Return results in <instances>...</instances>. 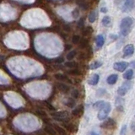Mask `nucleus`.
Listing matches in <instances>:
<instances>
[{
	"label": "nucleus",
	"instance_id": "nucleus-1",
	"mask_svg": "<svg viewBox=\"0 0 135 135\" xmlns=\"http://www.w3.org/2000/svg\"><path fill=\"white\" fill-rule=\"evenodd\" d=\"M133 23V20L131 17H125L122 20L120 24V32L121 35L123 36H127L129 34Z\"/></svg>",
	"mask_w": 135,
	"mask_h": 135
},
{
	"label": "nucleus",
	"instance_id": "nucleus-2",
	"mask_svg": "<svg viewBox=\"0 0 135 135\" xmlns=\"http://www.w3.org/2000/svg\"><path fill=\"white\" fill-rule=\"evenodd\" d=\"M112 110V105L109 102H105V105L102 107V108L100 109V111L98 112V119L102 121V120H105V118L107 117L109 112H111Z\"/></svg>",
	"mask_w": 135,
	"mask_h": 135
},
{
	"label": "nucleus",
	"instance_id": "nucleus-3",
	"mask_svg": "<svg viewBox=\"0 0 135 135\" xmlns=\"http://www.w3.org/2000/svg\"><path fill=\"white\" fill-rule=\"evenodd\" d=\"M69 113L67 112H57L52 113V117L57 121H61V122H66Z\"/></svg>",
	"mask_w": 135,
	"mask_h": 135
},
{
	"label": "nucleus",
	"instance_id": "nucleus-4",
	"mask_svg": "<svg viewBox=\"0 0 135 135\" xmlns=\"http://www.w3.org/2000/svg\"><path fill=\"white\" fill-rule=\"evenodd\" d=\"M130 87H131V84H130V83L128 81L124 82L119 88H118V90H117L118 95H121V96L125 95L127 94V92L129 90Z\"/></svg>",
	"mask_w": 135,
	"mask_h": 135
},
{
	"label": "nucleus",
	"instance_id": "nucleus-5",
	"mask_svg": "<svg viewBox=\"0 0 135 135\" xmlns=\"http://www.w3.org/2000/svg\"><path fill=\"white\" fill-rule=\"evenodd\" d=\"M128 67V63L127 62H118L113 64V69L118 72H123Z\"/></svg>",
	"mask_w": 135,
	"mask_h": 135
},
{
	"label": "nucleus",
	"instance_id": "nucleus-6",
	"mask_svg": "<svg viewBox=\"0 0 135 135\" xmlns=\"http://www.w3.org/2000/svg\"><path fill=\"white\" fill-rule=\"evenodd\" d=\"M116 126H117L116 122L113 119H112V118H109V119L105 120V122H103L102 123L100 124L101 128H115Z\"/></svg>",
	"mask_w": 135,
	"mask_h": 135
},
{
	"label": "nucleus",
	"instance_id": "nucleus-7",
	"mask_svg": "<svg viewBox=\"0 0 135 135\" xmlns=\"http://www.w3.org/2000/svg\"><path fill=\"white\" fill-rule=\"evenodd\" d=\"M134 52V46L133 44L127 45L123 48V57H129L131 55H133Z\"/></svg>",
	"mask_w": 135,
	"mask_h": 135
},
{
	"label": "nucleus",
	"instance_id": "nucleus-8",
	"mask_svg": "<svg viewBox=\"0 0 135 135\" xmlns=\"http://www.w3.org/2000/svg\"><path fill=\"white\" fill-rule=\"evenodd\" d=\"M133 7H134V1H133V0H128V1H126L124 3L122 10L123 12H129L133 9Z\"/></svg>",
	"mask_w": 135,
	"mask_h": 135
},
{
	"label": "nucleus",
	"instance_id": "nucleus-9",
	"mask_svg": "<svg viewBox=\"0 0 135 135\" xmlns=\"http://www.w3.org/2000/svg\"><path fill=\"white\" fill-rule=\"evenodd\" d=\"M99 79H100L99 74H95L88 80V84H90V85H96V84H98V82H99Z\"/></svg>",
	"mask_w": 135,
	"mask_h": 135
},
{
	"label": "nucleus",
	"instance_id": "nucleus-10",
	"mask_svg": "<svg viewBox=\"0 0 135 135\" xmlns=\"http://www.w3.org/2000/svg\"><path fill=\"white\" fill-rule=\"evenodd\" d=\"M83 112H84V105H79L78 107H76L75 109H74L73 112H72V113H73V115L75 116V117H79V116H81L83 114Z\"/></svg>",
	"mask_w": 135,
	"mask_h": 135
},
{
	"label": "nucleus",
	"instance_id": "nucleus-11",
	"mask_svg": "<svg viewBox=\"0 0 135 135\" xmlns=\"http://www.w3.org/2000/svg\"><path fill=\"white\" fill-rule=\"evenodd\" d=\"M117 79H118V75L117 74H111L109 75L107 79V82L108 84H111V85H112V84H116V82L117 81Z\"/></svg>",
	"mask_w": 135,
	"mask_h": 135
},
{
	"label": "nucleus",
	"instance_id": "nucleus-12",
	"mask_svg": "<svg viewBox=\"0 0 135 135\" xmlns=\"http://www.w3.org/2000/svg\"><path fill=\"white\" fill-rule=\"evenodd\" d=\"M44 131H45V133L48 135H57V132L53 128V127L51 125H46L44 128Z\"/></svg>",
	"mask_w": 135,
	"mask_h": 135
},
{
	"label": "nucleus",
	"instance_id": "nucleus-13",
	"mask_svg": "<svg viewBox=\"0 0 135 135\" xmlns=\"http://www.w3.org/2000/svg\"><path fill=\"white\" fill-rule=\"evenodd\" d=\"M95 43H96V46H98V47H102V46L104 45L105 43V39H104V36L102 35H98L95 38Z\"/></svg>",
	"mask_w": 135,
	"mask_h": 135
},
{
	"label": "nucleus",
	"instance_id": "nucleus-14",
	"mask_svg": "<svg viewBox=\"0 0 135 135\" xmlns=\"http://www.w3.org/2000/svg\"><path fill=\"white\" fill-rule=\"evenodd\" d=\"M57 87L60 91L63 93H68L69 91V87L67 85V84H63V83H57Z\"/></svg>",
	"mask_w": 135,
	"mask_h": 135
},
{
	"label": "nucleus",
	"instance_id": "nucleus-15",
	"mask_svg": "<svg viewBox=\"0 0 135 135\" xmlns=\"http://www.w3.org/2000/svg\"><path fill=\"white\" fill-rule=\"evenodd\" d=\"M54 77L56 78L57 80H59V81H67L69 82V83H72L70 81V79H69V78L67 77V76L65 74H56L54 75Z\"/></svg>",
	"mask_w": 135,
	"mask_h": 135
},
{
	"label": "nucleus",
	"instance_id": "nucleus-16",
	"mask_svg": "<svg viewBox=\"0 0 135 135\" xmlns=\"http://www.w3.org/2000/svg\"><path fill=\"white\" fill-rule=\"evenodd\" d=\"M133 77V69H128L127 70L124 74H123V78L126 80H131Z\"/></svg>",
	"mask_w": 135,
	"mask_h": 135
},
{
	"label": "nucleus",
	"instance_id": "nucleus-17",
	"mask_svg": "<svg viewBox=\"0 0 135 135\" xmlns=\"http://www.w3.org/2000/svg\"><path fill=\"white\" fill-rule=\"evenodd\" d=\"M96 17H97V11L96 10H93L90 13V15L88 16V19H89V21H90V23H94L95 20H96Z\"/></svg>",
	"mask_w": 135,
	"mask_h": 135
},
{
	"label": "nucleus",
	"instance_id": "nucleus-18",
	"mask_svg": "<svg viewBox=\"0 0 135 135\" xmlns=\"http://www.w3.org/2000/svg\"><path fill=\"white\" fill-rule=\"evenodd\" d=\"M53 128L55 129V131H56L57 133H58L60 135H67V133H66V131L64 130V128H61L60 126H58L57 124H54L53 125Z\"/></svg>",
	"mask_w": 135,
	"mask_h": 135
},
{
	"label": "nucleus",
	"instance_id": "nucleus-19",
	"mask_svg": "<svg viewBox=\"0 0 135 135\" xmlns=\"http://www.w3.org/2000/svg\"><path fill=\"white\" fill-rule=\"evenodd\" d=\"M64 65L67 67V68H70V69H77L78 67V63L74 62V61H68L64 63Z\"/></svg>",
	"mask_w": 135,
	"mask_h": 135
},
{
	"label": "nucleus",
	"instance_id": "nucleus-20",
	"mask_svg": "<svg viewBox=\"0 0 135 135\" xmlns=\"http://www.w3.org/2000/svg\"><path fill=\"white\" fill-rule=\"evenodd\" d=\"M100 66H102V62H100V61H95V62L91 63V64L90 65V67H89V69H91V70H94V69H98V68H100Z\"/></svg>",
	"mask_w": 135,
	"mask_h": 135
},
{
	"label": "nucleus",
	"instance_id": "nucleus-21",
	"mask_svg": "<svg viewBox=\"0 0 135 135\" xmlns=\"http://www.w3.org/2000/svg\"><path fill=\"white\" fill-rule=\"evenodd\" d=\"M79 47L80 48H82V49H84V48H86L87 46H89V41L87 40V39H82V40H80V41H79Z\"/></svg>",
	"mask_w": 135,
	"mask_h": 135
},
{
	"label": "nucleus",
	"instance_id": "nucleus-22",
	"mask_svg": "<svg viewBox=\"0 0 135 135\" xmlns=\"http://www.w3.org/2000/svg\"><path fill=\"white\" fill-rule=\"evenodd\" d=\"M65 127H66V128L69 131V132H71V133H74V132H75V126L73 124V123H70V122H68V123L67 124H65Z\"/></svg>",
	"mask_w": 135,
	"mask_h": 135
},
{
	"label": "nucleus",
	"instance_id": "nucleus-23",
	"mask_svg": "<svg viewBox=\"0 0 135 135\" xmlns=\"http://www.w3.org/2000/svg\"><path fill=\"white\" fill-rule=\"evenodd\" d=\"M111 23H112V20L109 16H105L102 19V24L105 25V26H108V25H111Z\"/></svg>",
	"mask_w": 135,
	"mask_h": 135
},
{
	"label": "nucleus",
	"instance_id": "nucleus-24",
	"mask_svg": "<svg viewBox=\"0 0 135 135\" xmlns=\"http://www.w3.org/2000/svg\"><path fill=\"white\" fill-rule=\"evenodd\" d=\"M105 101H104V100H99V101H97V102H95V104H94V107L95 108V109H100V108H102V107L105 105Z\"/></svg>",
	"mask_w": 135,
	"mask_h": 135
},
{
	"label": "nucleus",
	"instance_id": "nucleus-25",
	"mask_svg": "<svg viewBox=\"0 0 135 135\" xmlns=\"http://www.w3.org/2000/svg\"><path fill=\"white\" fill-rule=\"evenodd\" d=\"M66 105L68 107H69V108H73L74 107V105H75V100L74 99H69L67 100V102H66Z\"/></svg>",
	"mask_w": 135,
	"mask_h": 135
},
{
	"label": "nucleus",
	"instance_id": "nucleus-26",
	"mask_svg": "<svg viewBox=\"0 0 135 135\" xmlns=\"http://www.w3.org/2000/svg\"><path fill=\"white\" fill-rule=\"evenodd\" d=\"M75 56H76V51H71V52H69V53H68L67 59L69 61H71V60H73V59L74 58Z\"/></svg>",
	"mask_w": 135,
	"mask_h": 135
},
{
	"label": "nucleus",
	"instance_id": "nucleus-27",
	"mask_svg": "<svg viewBox=\"0 0 135 135\" xmlns=\"http://www.w3.org/2000/svg\"><path fill=\"white\" fill-rule=\"evenodd\" d=\"M36 113L39 115L42 119H46V118H47V115H46V113L43 111V110H38V111H36Z\"/></svg>",
	"mask_w": 135,
	"mask_h": 135
},
{
	"label": "nucleus",
	"instance_id": "nucleus-28",
	"mask_svg": "<svg viewBox=\"0 0 135 135\" xmlns=\"http://www.w3.org/2000/svg\"><path fill=\"white\" fill-rule=\"evenodd\" d=\"M68 74H69L71 75H75V76H78L81 74V72H80L78 69H72L70 71L68 72Z\"/></svg>",
	"mask_w": 135,
	"mask_h": 135
},
{
	"label": "nucleus",
	"instance_id": "nucleus-29",
	"mask_svg": "<svg viewBox=\"0 0 135 135\" xmlns=\"http://www.w3.org/2000/svg\"><path fill=\"white\" fill-rule=\"evenodd\" d=\"M80 36H78V35H74L72 37V42H73L74 44H79V41H80Z\"/></svg>",
	"mask_w": 135,
	"mask_h": 135
},
{
	"label": "nucleus",
	"instance_id": "nucleus-30",
	"mask_svg": "<svg viewBox=\"0 0 135 135\" xmlns=\"http://www.w3.org/2000/svg\"><path fill=\"white\" fill-rule=\"evenodd\" d=\"M72 16H73L74 19H78L79 16V8H74L72 12Z\"/></svg>",
	"mask_w": 135,
	"mask_h": 135
},
{
	"label": "nucleus",
	"instance_id": "nucleus-31",
	"mask_svg": "<svg viewBox=\"0 0 135 135\" xmlns=\"http://www.w3.org/2000/svg\"><path fill=\"white\" fill-rule=\"evenodd\" d=\"M92 31H93V29L91 28V26H89V27H87L84 30L83 33H84V36H87V35H90V33H92Z\"/></svg>",
	"mask_w": 135,
	"mask_h": 135
},
{
	"label": "nucleus",
	"instance_id": "nucleus-32",
	"mask_svg": "<svg viewBox=\"0 0 135 135\" xmlns=\"http://www.w3.org/2000/svg\"><path fill=\"white\" fill-rule=\"evenodd\" d=\"M79 96V92L78 90H74L72 91V97H73L74 99H78Z\"/></svg>",
	"mask_w": 135,
	"mask_h": 135
},
{
	"label": "nucleus",
	"instance_id": "nucleus-33",
	"mask_svg": "<svg viewBox=\"0 0 135 135\" xmlns=\"http://www.w3.org/2000/svg\"><path fill=\"white\" fill-rule=\"evenodd\" d=\"M126 133H127V125H124L121 129L120 135H126Z\"/></svg>",
	"mask_w": 135,
	"mask_h": 135
},
{
	"label": "nucleus",
	"instance_id": "nucleus-34",
	"mask_svg": "<svg viewBox=\"0 0 135 135\" xmlns=\"http://www.w3.org/2000/svg\"><path fill=\"white\" fill-rule=\"evenodd\" d=\"M43 104L46 105V107H49V109H50V110H52V111H54V110H55V108L52 107V105H51V104H49V103H47L46 101H43Z\"/></svg>",
	"mask_w": 135,
	"mask_h": 135
},
{
	"label": "nucleus",
	"instance_id": "nucleus-35",
	"mask_svg": "<svg viewBox=\"0 0 135 135\" xmlns=\"http://www.w3.org/2000/svg\"><path fill=\"white\" fill-rule=\"evenodd\" d=\"M62 29L64 30V31H66V32H69L70 31H71V27L69 26V25H64L62 26Z\"/></svg>",
	"mask_w": 135,
	"mask_h": 135
},
{
	"label": "nucleus",
	"instance_id": "nucleus-36",
	"mask_svg": "<svg viewBox=\"0 0 135 135\" xmlns=\"http://www.w3.org/2000/svg\"><path fill=\"white\" fill-rule=\"evenodd\" d=\"M79 6L81 7V8H83L84 10H86L87 8H88V7H89L88 4L86 3H81L79 4Z\"/></svg>",
	"mask_w": 135,
	"mask_h": 135
},
{
	"label": "nucleus",
	"instance_id": "nucleus-37",
	"mask_svg": "<svg viewBox=\"0 0 135 135\" xmlns=\"http://www.w3.org/2000/svg\"><path fill=\"white\" fill-rule=\"evenodd\" d=\"M87 57L85 52H80L79 55V59H85Z\"/></svg>",
	"mask_w": 135,
	"mask_h": 135
},
{
	"label": "nucleus",
	"instance_id": "nucleus-38",
	"mask_svg": "<svg viewBox=\"0 0 135 135\" xmlns=\"http://www.w3.org/2000/svg\"><path fill=\"white\" fill-rule=\"evenodd\" d=\"M63 62V57H59L58 58L55 59V62H57V63H62Z\"/></svg>",
	"mask_w": 135,
	"mask_h": 135
},
{
	"label": "nucleus",
	"instance_id": "nucleus-39",
	"mask_svg": "<svg viewBox=\"0 0 135 135\" xmlns=\"http://www.w3.org/2000/svg\"><path fill=\"white\" fill-rule=\"evenodd\" d=\"M83 25H84V20L83 19H81L79 21V23H78V26L79 27V28H81V27H83Z\"/></svg>",
	"mask_w": 135,
	"mask_h": 135
},
{
	"label": "nucleus",
	"instance_id": "nucleus-40",
	"mask_svg": "<svg viewBox=\"0 0 135 135\" xmlns=\"http://www.w3.org/2000/svg\"><path fill=\"white\" fill-rule=\"evenodd\" d=\"M72 48V46L69 45V44H67L65 45V51H68V50H70Z\"/></svg>",
	"mask_w": 135,
	"mask_h": 135
},
{
	"label": "nucleus",
	"instance_id": "nucleus-41",
	"mask_svg": "<svg viewBox=\"0 0 135 135\" xmlns=\"http://www.w3.org/2000/svg\"><path fill=\"white\" fill-rule=\"evenodd\" d=\"M100 11L102 12V13H107V8H105V7H102L100 8Z\"/></svg>",
	"mask_w": 135,
	"mask_h": 135
},
{
	"label": "nucleus",
	"instance_id": "nucleus-42",
	"mask_svg": "<svg viewBox=\"0 0 135 135\" xmlns=\"http://www.w3.org/2000/svg\"><path fill=\"white\" fill-rule=\"evenodd\" d=\"M89 135H100V133H96V132H94V131H92V132L89 133Z\"/></svg>",
	"mask_w": 135,
	"mask_h": 135
}]
</instances>
